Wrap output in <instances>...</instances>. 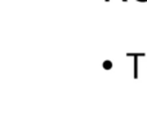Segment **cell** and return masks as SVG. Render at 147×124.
<instances>
[{"mask_svg":"<svg viewBox=\"0 0 147 124\" xmlns=\"http://www.w3.org/2000/svg\"><path fill=\"white\" fill-rule=\"evenodd\" d=\"M128 57H134V73H133V76L134 78H138V57H145V53H128Z\"/></svg>","mask_w":147,"mask_h":124,"instance_id":"cell-1","label":"cell"},{"mask_svg":"<svg viewBox=\"0 0 147 124\" xmlns=\"http://www.w3.org/2000/svg\"><path fill=\"white\" fill-rule=\"evenodd\" d=\"M106 1H110V0H106Z\"/></svg>","mask_w":147,"mask_h":124,"instance_id":"cell-3","label":"cell"},{"mask_svg":"<svg viewBox=\"0 0 147 124\" xmlns=\"http://www.w3.org/2000/svg\"><path fill=\"white\" fill-rule=\"evenodd\" d=\"M103 67H105V68H111V67H112L111 61H105V62H103Z\"/></svg>","mask_w":147,"mask_h":124,"instance_id":"cell-2","label":"cell"}]
</instances>
